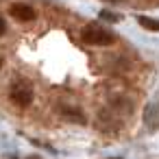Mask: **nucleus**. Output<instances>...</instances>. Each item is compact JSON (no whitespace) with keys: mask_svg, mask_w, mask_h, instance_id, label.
<instances>
[{"mask_svg":"<svg viewBox=\"0 0 159 159\" xmlns=\"http://www.w3.org/2000/svg\"><path fill=\"white\" fill-rule=\"evenodd\" d=\"M81 37H83V42L89 44V46H111V44L116 42V35H113L111 31L98 26V24H87V26L83 29Z\"/></svg>","mask_w":159,"mask_h":159,"instance_id":"f257e3e1","label":"nucleus"},{"mask_svg":"<svg viewBox=\"0 0 159 159\" xmlns=\"http://www.w3.org/2000/svg\"><path fill=\"white\" fill-rule=\"evenodd\" d=\"M11 100H13L18 107L26 109V107L33 102V89H31L26 83H16V85L11 87Z\"/></svg>","mask_w":159,"mask_h":159,"instance_id":"f03ea898","label":"nucleus"},{"mask_svg":"<svg viewBox=\"0 0 159 159\" xmlns=\"http://www.w3.org/2000/svg\"><path fill=\"white\" fill-rule=\"evenodd\" d=\"M9 13H11V16H13L18 22H31V20L35 18V11H33V7H31V5H22V2H18V5H11Z\"/></svg>","mask_w":159,"mask_h":159,"instance_id":"7ed1b4c3","label":"nucleus"},{"mask_svg":"<svg viewBox=\"0 0 159 159\" xmlns=\"http://www.w3.org/2000/svg\"><path fill=\"white\" fill-rule=\"evenodd\" d=\"M137 22H139V26L142 29H146V31H159V22L157 20H152V18H148V16H139L137 18Z\"/></svg>","mask_w":159,"mask_h":159,"instance_id":"20e7f679","label":"nucleus"},{"mask_svg":"<svg viewBox=\"0 0 159 159\" xmlns=\"http://www.w3.org/2000/svg\"><path fill=\"white\" fill-rule=\"evenodd\" d=\"M100 18H102V20H109V22H118V20H120V16H116V13H111V11H100Z\"/></svg>","mask_w":159,"mask_h":159,"instance_id":"39448f33","label":"nucleus"},{"mask_svg":"<svg viewBox=\"0 0 159 159\" xmlns=\"http://www.w3.org/2000/svg\"><path fill=\"white\" fill-rule=\"evenodd\" d=\"M5 31H7V24H5L2 18H0V35H5Z\"/></svg>","mask_w":159,"mask_h":159,"instance_id":"423d86ee","label":"nucleus"},{"mask_svg":"<svg viewBox=\"0 0 159 159\" xmlns=\"http://www.w3.org/2000/svg\"><path fill=\"white\" fill-rule=\"evenodd\" d=\"M109 2H118V0H109Z\"/></svg>","mask_w":159,"mask_h":159,"instance_id":"0eeeda50","label":"nucleus"},{"mask_svg":"<svg viewBox=\"0 0 159 159\" xmlns=\"http://www.w3.org/2000/svg\"><path fill=\"white\" fill-rule=\"evenodd\" d=\"M0 68H2V59H0Z\"/></svg>","mask_w":159,"mask_h":159,"instance_id":"6e6552de","label":"nucleus"},{"mask_svg":"<svg viewBox=\"0 0 159 159\" xmlns=\"http://www.w3.org/2000/svg\"><path fill=\"white\" fill-rule=\"evenodd\" d=\"M31 159H39V157H31Z\"/></svg>","mask_w":159,"mask_h":159,"instance_id":"1a4fd4ad","label":"nucleus"}]
</instances>
